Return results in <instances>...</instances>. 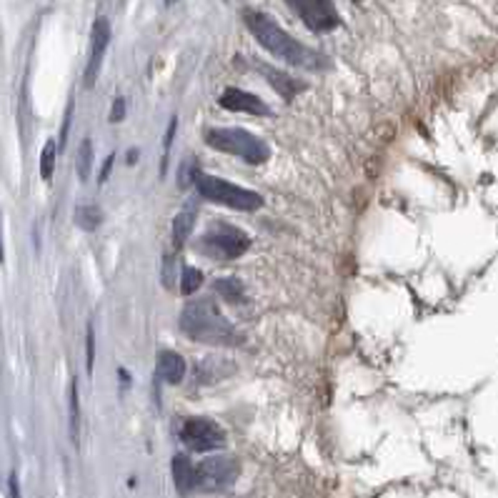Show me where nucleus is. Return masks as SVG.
Masks as SVG:
<instances>
[{
  "label": "nucleus",
  "instance_id": "obj_24",
  "mask_svg": "<svg viewBox=\"0 0 498 498\" xmlns=\"http://www.w3.org/2000/svg\"><path fill=\"white\" fill-rule=\"evenodd\" d=\"M173 278H176V263L171 258H166V263H163V285L173 288Z\"/></svg>",
  "mask_w": 498,
  "mask_h": 498
},
{
  "label": "nucleus",
  "instance_id": "obj_13",
  "mask_svg": "<svg viewBox=\"0 0 498 498\" xmlns=\"http://www.w3.org/2000/svg\"><path fill=\"white\" fill-rule=\"evenodd\" d=\"M171 473H173V483L181 496H188L195 488V466L190 463L188 456H183V453L173 456V461H171Z\"/></svg>",
  "mask_w": 498,
  "mask_h": 498
},
{
  "label": "nucleus",
  "instance_id": "obj_21",
  "mask_svg": "<svg viewBox=\"0 0 498 498\" xmlns=\"http://www.w3.org/2000/svg\"><path fill=\"white\" fill-rule=\"evenodd\" d=\"M93 366H96V330H93V323H88L86 330V373L93 376Z\"/></svg>",
  "mask_w": 498,
  "mask_h": 498
},
{
  "label": "nucleus",
  "instance_id": "obj_23",
  "mask_svg": "<svg viewBox=\"0 0 498 498\" xmlns=\"http://www.w3.org/2000/svg\"><path fill=\"white\" fill-rule=\"evenodd\" d=\"M123 118H126V98H116V101H113V108H111V116H108V121L121 123Z\"/></svg>",
  "mask_w": 498,
  "mask_h": 498
},
{
  "label": "nucleus",
  "instance_id": "obj_26",
  "mask_svg": "<svg viewBox=\"0 0 498 498\" xmlns=\"http://www.w3.org/2000/svg\"><path fill=\"white\" fill-rule=\"evenodd\" d=\"M11 498H21V486H18L16 473H11Z\"/></svg>",
  "mask_w": 498,
  "mask_h": 498
},
{
  "label": "nucleus",
  "instance_id": "obj_4",
  "mask_svg": "<svg viewBox=\"0 0 498 498\" xmlns=\"http://www.w3.org/2000/svg\"><path fill=\"white\" fill-rule=\"evenodd\" d=\"M205 143L220 153H228L250 166H260L270 158V148L263 138L243 131V128H210L205 133Z\"/></svg>",
  "mask_w": 498,
  "mask_h": 498
},
{
  "label": "nucleus",
  "instance_id": "obj_10",
  "mask_svg": "<svg viewBox=\"0 0 498 498\" xmlns=\"http://www.w3.org/2000/svg\"><path fill=\"white\" fill-rule=\"evenodd\" d=\"M220 108L233 113H245V116H255V118H268L273 116V111L268 108V103H263L258 96L253 93H245L240 88H225L218 98Z\"/></svg>",
  "mask_w": 498,
  "mask_h": 498
},
{
  "label": "nucleus",
  "instance_id": "obj_17",
  "mask_svg": "<svg viewBox=\"0 0 498 498\" xmlns=\"http://www.w3.org/2000/svg\"><path fill=\"white\" fill-rule=\"evenodd\" d=\"M213 288H215V293L223 300H228V303H235V305L245 303V288L238 278H218L213 283Z\"/></svg>",
  "mask_w": 498,
  "mask_h": 498
},
{
  "label": "nucleus",
  "instance_id": "obj_11",
  "mask_svg": "<svg viewBox=\"0 0 498 498\" xmlns=\"http://www.w3.org/2000/svg\"><path fill=\"white\" fill-rule=\"evenodd\" d=\"M253 66L258 68L260 76H263L265 81H268V86L273 88V91L278 93L280 98H285V101L295 98V96H298V93L305 88L300 81H293V78H290L288 73L278 71V68H270V66H265V63H260V61H255Z\"/></svg>",
  "mask_w": 498,
  "mask_h": 498
},
{
  "label": "nucleus",
  "instance_id": "obj_7",
  "mask_svg": "<svg viewBox=\"0 0 498 498\" xmlns=\"http://www.w3.org/2000/svg\"><path fill=\"white\" fill-rule=\"evenodd\" d=\"M238 473H240V466L235 458H230V456L205 458L203 463L195 466V488L208 491V493L223 491V488L233 486Z\"/></svg>",
  "mask_w": 498,
  "mask_h": 498
},
{
  "label": "nucleus",
  "instance_id": "obj_30",
  "mask_svg": "<svg viewBox=\"0 0 498 498\" xmlns=\"http://www.w3.org/2000/svg\"><path fill=\"white\" fill-rule=\"evenodd\" d=\"M353 3H363V0H353Z\"/></svg>",
  "mask_w": 498,
  "mask_h": 498
},
{
  "label": "nucleus",
  "instance_id": "obj_27",
  "mask_svg": "<svg viewBox=\"0 0 498 498\" xmlns=\"http://www.w3.org/2000/svg\"><path fill=\"white\" fill-rule=\"evenodd\" d=\"M0 223H3V220H0ZM0 228H3V225H0ZM3 260H6V248H3V233H0V263H3Z\"/></svg>",
  "mask_w": 498,
  "mask_h": 498
},
{
  "label": "nucleus",
  "instance_id": "obj_8",
  "mask_svg": "<svg viewBox=\"0 0 498 498\" xmlns=\"http://www.w3.org/2000/svg\"><path fill=\"white\" fill-rule=\"evenodd\" d=\"M298 18L315 33H328L338 26V13L330 0H285Z\"/></svg>",
  "mask_w": 498,
  "mask_h": 498
},
{
  "label": "nucleus",
  "instance_id": "obj_12",
  "mask_svg": "<svg viewBox=\"0 0 498 498\" xmlns=\"http://www.w3.org/2000/svg\"><path fill=\"white\" fill-rule=\"evenodd\" d=\"M186 371H188V366H186L181 353L171 351V348L158 353V361H156L158 378H163V381L171 383V386H178V383L186 378Z\"/></svg>",
  "mask_w": 498,
  "mask_h": 498
},
{
  "label": "nucleus",
  "instance_id": "obj_18",
  "mask_svg": "<svg viewBox=\"0 0 498 498\" xmlns=\"http://www.w3.org/2000/svg\"><path fill=\"white\" fill-rule=\"evenodd\" d=\"M93 141L91 138H83L81 146H78V153H76V171H78V178L81 181H88L93 173Z\"/></svg>",
  "mask_w": 498,
  "mask_h": 498
},
{
  "label": "nucleus",
  "instance_id": "obj_9",
  "mask_svg": "<svg viewBox=\"0 0 498 498\" xmlns=\"http://www.w3.org/2000/svg\"><path fill=\"white\" fill-rule=\"evenodd\" d=\"M108 43H111V23L108 18H98L93 23L91 31V51H88V63H86V86H96L98 73H101L103 58H106Z\"/></svg>",
  "mask_w": 498,
  "mask_h": 498
},
{
  "label": "nucleus",
  "instance_id": "obj_22",
  "mask_svg": "<svg viewBox=\"0 0 498 498\" xmlns=\"http://www.w3.org/2000/svg\"><path fill=\"white\" fill-rule=\"evenodd\" d=\"M176 128H178V121H176V118H171L168 131H166V138H163V163H161V173L163 176H166V171H168V151H171V143H173Z\"/></svg>",
  "mask_w": 498,
  "mask_h": 498
},
{
  "label": "nucleus",
  "instance_id": "obj_25",
  "mask_svg": "<svg viewBox=\"0 0 498 498\" xmlns=\"http://www.w3.org/2000/svg\"><path fill=\"white\" fill-rule=\"evenodd\" d=\"M113 163H116V156H108L106 161H103V168H101V176H98V183H106L108 176H111V168H113Z\"/></svg>",
  "mask_w": 498,
  "mask_h": 498
},
{
  "label": "nucleus",
  "instance_id": "obj_1",
  "mask_svg": "<svg viewBox=\"0 0 498 498\" xmlns=\"http://www.w3.org/2000/svg\"><path fill=\"white\" fill-rule=\"evenodd\" d=\"M245 28L253 33V38L260 43V48L270 53V56L280 58L283 63L293 68H303V71H323L328 68V58L320 56L318 51L303 46L300 41H295L293 36L283 31L273 18L263 16L258 11H243Z\"/></svg>",
  "mask_w": 498,
  "mask_h": 498
},
{
  "label": "nucleus",
  "instance_id": "obj_15",
  "mask_svg": "<svg viewBox=\"0 0 498 498\" xmlns=\"http://www.w3.org/2000/svg\"><path fill=\"white\" fill-rule=\"evenodd\" d=\"M73 218H76V225L81 230H98L103 220H106V213H103V208L96 203H81V205H76Z\"/></svg>",
  "mask_w": 498,
  "mask_h": 498
},
{
  "label": "nucleus",
  "instance_id": "obj_14",
  "mask_svg": "<svg viewBox=\"0 0 498 498\" xmlns=\"http://www.w3.org/2000/svg\"><path fill=\"white\" fill-rule=\"evenodd\" d=\"M193 223H195V208H183L178 215L173 218V225H171V240H173V248H183L186 240L193 233Z\"/></svg>",
  "mask_w": 498,
  "mask_h": 498
},
{
  "label": "nucleus",
  "instance_id": "obj_6",
  "mask_svg": "<svg viewBox=\"0 0 498 498\" xmlns=\"http://www.w3.org/2000/svg\"><path fill=\"white\" fill-rule=\"evenodd\" d=\"M181 441L195 453H210L220 451L225 446V431L210 418H186L181 426Z\"/></svg>",
  "mask_w": 498,
  "mask_h": 498
},
{
  "label": "nucleus",
  "instance_id": "obj_29",
  "mask_svg": "<svg viewBox=\"0 0 498 498\" xmlns=\"http://www.w3.org/2000/svg\"><path fill=\"white\" fill-rule=\"evenodd\" d=\"M166 3H168V6H171V3H173V0H166Z\"/></svg>",
  "mask_w": 498,
  "mask_h": 498
},
{
  "label": "nucleus",
  "instance_id": "obj_3",
  "mask_svg": "<svg viewBox=\"0 0 498 498\" xmlns=\"http://www.w3.org/2000/svg\"><path fill=\"white\" fill-rule=\"evenodd\" d=\"M193 186L205 200H213V203L225 205V208L250 213V210H258L263 205V195L253 193L248 188H240V186L230 183L225 178H218V176L203 173L198 168L193 173Z\"/></svg>",
  "mask_w": 498,
  "mask_h": 498
},
{
  "label": "nucleus",
  "instance_id": "obj_5",
  "mask_svg": "<svg viewBox=\"0 0 498 498\" xmlns=\"http://www.w3.org/2000/svg\"><path fill=\"white\" fill-rule=\"evenodd\" d=\"M250 248V238L240 228L230 223H215L208 228L198 240H195V250L213 260H235Z\"/></svg>",
  "mask_w": 498,
  "mask_h": 498
},
{
  "label": "nucleus",
  "instance_id": "obj_19",
  "mask_svg": "<svg viewBox=\"0 0 498 498\" xmlns=\"http://www.w3.org/2000/svg\"><path fill=\"white\" fill-rule=\"evenodd\" d=\"M56 156H58V146L56 141H46L43 146V153H41V178L43 181H51L53 178V171H56Z\"/></svg>",
  "mask_w": 498,
  "mask_h": 498
},
{
  "label": "nucleus",
  "instance_id": "obj_20",
  "mask_svg": "<svg viewBox=\"0 0 498 498\" xmlns=\"http://www.w3.org/2000/svg\"><path fill=\"white\" fill-rule=\"evenodd\" d=\"M200 283H203V273H200L198 268L186 265V268L181 270V293L183 295H193L195 290L200 288Z\"/></svg>",
  "mask_w": 498,
  "mask_h": 498
},
{
  "label": "nucleus",
  "instance_id": "obj_28",
  "mask_svg": "<svg viewBox=\"0 0 498 498\" xmlns=\"http://www.w3.org/2000/svg\"><path fill=\"white\" fill-rule=\"evenodd\" d=\"M136 161H138V151H128V166H133Z\"/></svg>",
  "mask_w": 498,
  "mask_h": 498
},
{
  "label": "nucleus",
  "instance_id": "obj_16",
  "mask_svg": "<svg viewBox=\"0 0 498 498\" xmlns=\"http://www.w3.org/2000/svg\"><path fill=\"white\" fill-rule=\"evenodd\" d=\"M68 423H71V441L81 446V396H78V381H71V401H68Z\"/></svg>",
  "mask_w": 498,
  "mask_h": 498
},
{
  "label": "nucleus",
  "instance_id": "obj_2",
  "mask_svg": "<svg viewBox=\"0 0 498 498\" xmlns=\"http://www.w3.org/2000/svg\"><path fill=\"white\" fill-rule=\"evenodd\" d=\"M178 325L183 336L205 346H238L243 336L210 298H198L181 310Z\"/></svg>",
  "mask_w": 498,
  "mask_h": 498
}]
</instances>
